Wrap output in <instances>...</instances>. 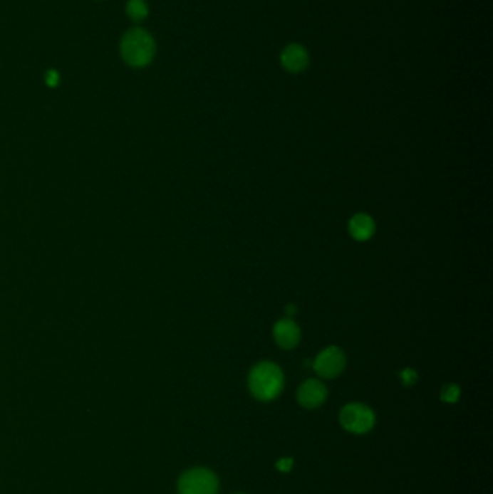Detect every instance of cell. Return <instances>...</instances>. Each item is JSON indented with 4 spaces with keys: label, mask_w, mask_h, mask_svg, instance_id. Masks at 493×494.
<instances>
[{
    "label": "cell",
    "mask_w": 493,
    "mask_h": 494,
    "mask_svg": "<svg viewBox=\"0 0 493 494\" xmlns=\"http://www.w3.org/2000/svg\"><path fill=\"white\" fill-rule=\"evenodd\" d=\"M157 54L154 36L143 28H132L125 32L120 41V56L132 68L150 65Z\"/></svg>",
    "instance_id": "6da1fadb"
},
{
    "label": "cell",
    "mask_w": 493,
    "mask_h": 494,
    "mask_svg": "<svg viewBox=\"0 0 493 494\" xmlns=\"http://www.w3.org/2000/svg\"><path fill=\"white\" fill-rule=\"evenodd\" d=\"M249 390L258 401L269 402L279 396L284 387V373L272 362L258 363L249 373Z\"/></svg>",
    "instance_id": "7a4b0ae2"
},
{
    "label": "cell",
    "mask_w": 493,
    "mask_h": 494,
    "mask_svg": "<svg viewBox=\"0 0 493 494\" xmlns=\"http://www.w3.org/2000/svg\"><path fill=\"white\" fill-rule=\"evenodd\" d=\"M180 494H217L219 478L209 468H191L178 480Z\"/></svg>",
    "instance_id": "3957f363"
},
{
    "label": "cell",
    "mask_w": 493,
    "mask_h": 494,
    "mask_svg": "<svg viewBox=\"0 0 493 494\" xmlns=\"http://www.w3.org/2000/svg\"><path fill=\"white\" fill-rule=\"evenodd\" d=\"M340 425L352 433H366L375 425L373 411L363 404H348L340 411Z\"/></svg>",
    "instance_id": "277c9868"
},
{
    "label": "cell",
    "mask_w": 493,
    "mask_h": 494,
    "mask_svg": "<svg viewBox=\"0 0 493 494\" xmlns=\"http://www.w3.org/2000/svg\"><path fill=\"white\" fill-rule=\"evenodd\" d=\"M313 366L320 377L334 379L346 367V354L343 353L341 349L336 347V345H331V347L320 352Z\"/></svg>",
    "instance_id": "5b68a950"
},
{
    "label": "cell",
    "mask_w": 493,
    "mask_h": 494,
    "mask_svg": "<svg viewBox=\"0 0 493 494\" xmlns=\"http://www.w3.org/2000/svg\"><path fill=\"white\" fill-rule=\"evenodd\" d=\"M326 399H327V387L323 382L316 379L306 380L297 391V401L306 409L320 408L326 402Z\"/></svg>",
    "instance_id": "8992f818"
},
{
    "label": "cell",
    "mask_w": 493,
    "mask_h": 494,
    "mask_svg": "<svg viewBox=\"0 0 493 494\" xmlns=\"http://www.w3.org/2000/svg\"><path fill=\"white\" fill-rule=\"evenodd\" d=\"M274 338L281 349L291 350L294 347H297L300 342V338H301L300 327L291 318H282L274 327Z\"/></svg>",
    "instance_id": "52a82bcc"
},
{
    "label": "cell",
    "mask_w": 493,
    "mask_h": 494,
    "mask_svg": "<svg viewBox=\"0 0 493 494\" xmlns=\"http://www.w3.org/2000/svg\"><path fill=\"white\" fill-rule=\"evenodd\" d=\"M281 63L282 67L289 73H301L308 67L310 57L303 45L291 43L282 51Z\"/></svg>",
    "instance_id": "ba28073f"
},
{
    "label": "cell",
    "mask_w": 493,
    "mask_h": 494,
    "mask_svg": "<svg viewBox=\"0 0 493 494\" xmlns=\"http://www.w3.org/2000/svg\"><path fill=\"white\" fill-rule=\"evenodd\" d=\"M376 226L370 216L365 213L355 214L349 221V233L358 241H366L375 234Z\"/></svg>",
    "instance_id": "9c48e42d"
},
{
    "label": "cell",
    "mask_w": 493,
    "mask_h": 494,
    "mask_svg": "<svg viewBox=\"0 0 493 494\" xmlns=\"http://www.w3.org/2000/svg\"><path fill=\"white\" fill-rule=\"evenodd\" d=\"M126 14L133 22H142L147 14H150V8L145 0H128L126 4Z\"/></svg>",
    "instance_id": "30bf717a"
},
{
    "label": "cell",
    "mask_w": 493,
    "mask_h": 494,
    "mask_svg": "<svg viewBox=\"0 0 493 494\" xmlns=\"http://www.w3.org/2000/svg\"><path fill=\"white\" fill-rule=\"evenodd\" d=\"M440 399L445 404H456L460 399V387L455 383H447L440 390Z\"/></svg>",
    "instance_id": "8fae6325"
},
{
    "label": "cell",
    "mask_w": 493,
    "mask_h": 494,
    "mask_svg": "<svg viewBox=\"0 0 493 494\" xmlns=\"http://www.w3.org/2000/svg\"><path fill=\"white\" fill-rule=\"evenodd\" d=\"M400 377H401V382L405 384V386H412L417 383L418 380V374L414 369H404L401 373H400Z\"/></svg>",
    "instance_id": "7c38bea8"
},
{
    "label": "cell",
    "mask_w": 493,
    "mask_h": 494,
    "mask_svg": "<svg viewBox=\"0 0 493 494\" xmlns=\"http://www.w3.org/2000/svg\"><path fill=\"white\" fill-rule=\"evenodd\" d=\"M45 83H46V85H49V87H56V85H58V84H60V74H58V71H56V70H49V71H46Z\"/></svg>",
    "instance_id": "4fadbf2b"
},
{
    "label": "cell",
    "mask_w": 493,
    "mask_h": 494,
    "mask_svg": "<svg viewBox=\"0 0 493 494\" xmlns=\"http://www.w3.org/2000/svg\"><path fill=\"white\" fill-rule=\"evenodd\" d=\"M294 466V460L286 457V458H279L276 461V468L281 471V473H289L291 468Z\"/></svg>",
    "instance_id": "5bb4252c"
},
{
    "label": "cell",
    "mask_w": 493,
    "mask_h": 494,
    "mask_svg": "<svg viewBox=\"0 0 493 494\" xmlns=\"http://www.w3.org/2000/svg\"><path fill=\"white\" fill-rule=\"evenodd\" d=\"M295 312H297V308H295L292 304H289V305L285 307V314L288 315V318H291Z\"/></svg>",
    "instance_id": "9a60e30c"
}]
</instances>
